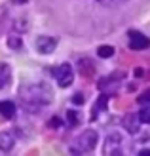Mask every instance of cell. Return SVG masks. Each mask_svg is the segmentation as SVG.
<instances>
[{
    "label": "cell",
    "instance_id": "cell-1",
    "mask_svg": "<svg viewBox=\"0 0 150 156\" xmlns=\"http://www.w3.org/2000/svg\"><path fill=\"white\" fill-rule=\"evenodd\" d=\"M21 99L29 105H46L51 101V90L46 84H29V86H21L19 90Z\"/></svg>",
    "mask_w": 150,
    "mask_h": 156
},
{
    "label": "cell",
    "instance_id": "cell-2",
    "mask_svg": "<svg viewBox=\"0 0 150 156\" xmlns=\"http://www.w3.org/2000/svg\"><path fill=\"white\" fill-rule=\"evenodd\" d=\"M95 145H97V131L95 129H85L72 141V145H70V152L85 154V152L95 149Z\"/></svg>",
    "mask_w": 150,
    "mask_h": 156
},
{
    "label": "cell",
    "instance_id": "cell-3",
    "mask_svg": "<svg viewBox=\"0 0 150 156\" xmlns=\"http://www.w3.org/2000/svg\"><path fill=\"white\" fill-rule=\"evenodd\" d=\"M53 76H55V80H57V84L61 88H67V86L72 84V67L63 63L53 71Z\"/></svg>",
    "mask_w": 150,
    "mask_h": 156
},
{
    "label": "cell",
    "instance_id": "cell-4",
    "mask_svg": "<svg viewBox=\"0 0 150 156\" xmlns=\"http://www.w3.org/2000/svg\"><path fill=\"white\" fill-rule=\"evenodd\" d=\"M148 46H150V38L137 33V30H131L129 33V48L131 50H145Z\"/></svg>",
    "mask_w": 150,
    "mask_h": 156
},
{
    "label": "cell",
    "instance_id": "cell-5",
    "mask_svg": "<svg viewBox=\"0 0 150 156\" xmlns=\"http://www.w3.org/2000/svg\"><path fill=\"white\" fill-rule=\"evenodd\" d=\"M55 38H51V36H40L36 40V48H38V51L40 53H51L53 50H55Z\"/></svg>",
    "mask_w": 150,
    "mask_h": 156
},
{
    "label": "cell",
    "instance_id": "cell-6",
    "mask_svg": "<svg viewBox=\"0 0 150 156\" xmlns=\"http://www.w3.org/2000/svg\"><path fill=\"white\" fill-rule=\"evenodd\" d=\"M13 145H15L13 135L10 133V131H2V133H0V151L8 152V151L13 149Z\"/></svg>",
    "mask_w": 150,
    "mask_h": 156
},
{
    "label": "cell",
    "instance_id": "cell-7",
    "mask_svg": "<svg viewBox=\"0 0 150 156\" xmlns=\"http://www.w3.org/2000/svg\"><path fill=\"white\" fill-rule=\"evenodd\" d=\"M12 80V69L8 67L6 63H0V90L6 88Z\"/></svg>",
    "mask_w": 150,
    "mask_h": 156
},
{
    "label": "cell",
    "instance_id": "cell-8",
    "mask_svg": "<svg viewBox=\"0 0 150 156\" xmlns=\"http://www.w3.org/2000/svg\"><path fill=\"white\" fill-rule=\"evenodd\" d=\"M124 126L129 133H137L139 131V116H133V114H127L124 118Z\"/></svg>",
    "mask_w": 150,
    "mask_h": 156
},
{
    "label": "cell",
    "instance_id": "cell-9",
    "mask_svg": "<svg viewBox=\"0 0 150 156\" xmlns=\"http://www.w3.org/2000/svg\"><path fill=\"white\" fill-rule=\"evenodd\" d=\"M0 114L6 118H13L15 116V105L12 101H0Z\"/></svg>",
    "mask_w": 150,
    "mask_h": 156
},
{
    "label": "cell",
    "instance_id": "cell-10",
    "mask_svg": "<svg viewBox=\"0 0 150 156\" xmlns=\"http://www.w3.org/2000/svg\"><path fill=\"white\" fill-rule=\"evenodd\" d=\"M97 53L101 57H112L114 55V48H112V46H101Z\"/></svg>",
    "mask_w": 150,
    "mask_h": 156
},
{
    "label": "cell",
    "instance_id": "cell-11",
    "mask_svg": "<svg viewBox=\"0 0 150 156\" xmlns=\"http://www.w3.org/2000/svg\"><path fill=\"white\" fill-rule=\"evenodd\" d=\"M139 120L145 122V124H150V108H143L139 112Z\"/></svg>",
    "mask_w": 150,
    "mask_h": 156
},
{
    "label": "cell",
    "instance_id": "cell-12",
    "mask_svg": "<svg viewBox=\"0 0 150 156\" xmlns=\"http://www.w3.org/2000/svg\"><path fill=\"white\" fill-rule=\"evenodd\" d=\"M67 118H68V122H70V124H74V126H76L78 122H80V118H78V114H76V111H68V114H67Z\"/></svg>",
    "mask_w": 150,
    "mask_h": 156
},
{
    "label": "cell",
    "instance_id": "cell-13",
    "mask_svg": "<svg viewBox=\"0 0 150 156\" xmlns=\"http://www.w3.org/2000/svg\"><path fill=\"white\" fill-rule=\"evenodd\" d=\"M8 44H10L12 48H15V50H19V48H21V42H19V38H17V36H10Z\"/></svg>",
    "mask_w": 150,
    "mask_h": 156
},
{
    "label": "cell",
    "instance_id": "cell-14",
    "mask_svg": "<svg viewBox=\"0 0 150 156\" xmlns=\"http://www.w3.org/2000/svg\"><path fill=\"white\" fill-rule=\"evenodd\" d=\"M72 103L74 105H82L84 103V95H82V93H76V95L72 97Z\"/></svg>",
    "mask_w": 150,
    "mask_h": 156
},
{
    "label": "cell",
    "instance_id": "cell-15",
    "mask_svg": "<svg viewBox=\"0 0 150 156\" xmlns=\"http://www.w3.org/2000/svg\"><path fill=\"white\" fill-rule=\"evenodd\" d=\"M50 128H61V120L59 118H51L50 120Z\"/></svg>",
    "mask_w": 150,
    "mask_h": 156
},
{
    "label": "cell",
    "instance_id": "cell-16",
    "mask_svg": "<svg viewBox=\"0 0 150 156\" xmlns=\"http://www.w3.org/2000/svg\"><path fill=\"white\" fill-rule=\"evenodd\" d=\"M101 4H114V2H120V0H97Z\"/></svg>",
    "mask_w": 150,
    "mask_h": 156
},
{
    "label": "cell",
    "instance_id": "cell-17",
    "mask_svg": "<svg viewBox=\"0 0 150 156\" xmlns=\"http://www.w3.org/2000/svg\"><path fill=\"white\" fill-rule=\"evenodd\" d=\"M146 99L150 101V90H148V91H146V93H145V95H143V97H141L139 101H146Z\"/></svg>",
    "mask_w": 150,
    "mask_h": 156
},
{
    "label": "cell",
    "instance_id": "cell-18",
    "mask_svg": "<svg viewBox=\"0 0 150 156\" xmlns=\"http://www.w3.org/2000/svg\"><path fill=\"white\" fill-rule=\"evenodd\" d=\"M141 156H150V149H145V151H141Z\"/></svg>",
    "mask_w": 150,
    "mask_h": 156
},
{
    "label": "cell",
    "instance_id": "cell-19",
    "mask_svg": "<svg viewBox=\"0 0 150 156\" xmlns=\"http://www.w3.org/2000/svg\"><path fill=\"white\" fill-rule=\"evenodd\" d=\"M15 2H19V4H25V2H27V0H15Z\"/></svg>",
    "mask_w": 150,
    "mask_h": 156
}]
</instances>
